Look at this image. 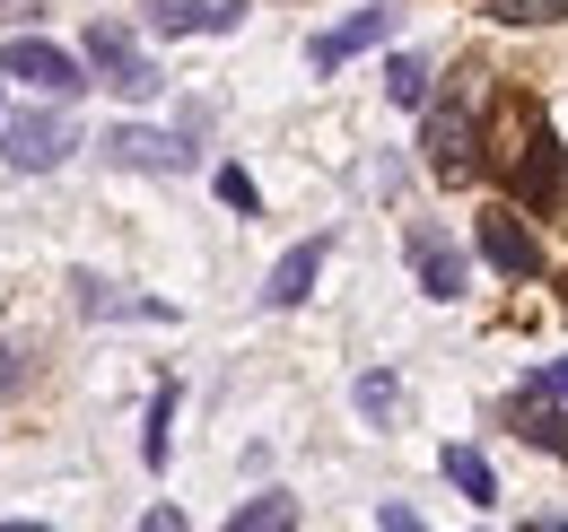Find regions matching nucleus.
I'll use <instances>...</instances> for the list:
<instances>
[{"instance_id":"f257e3e1","label":"nucleus","mask_w":568,"mask_h":532,"mask_svg":"<svg viewBox=\"0 0 568 532\" xmlns=\"http://www.w3.org/2000/svg\"><path fill=\"white\" fill-rule=\"evenodd\" d=\"M498 175L516 184V201H534V209H560V193H568V149H560V132L534 114V105H507L498 114Z\"/></svg>"},{"instance_id":"f03ea898","label":"nucleus","mask_w":568,"mask_h":532,"mask_svg":"<svg viewBox=\"0 0 568 532\" xmlns=\"http://www.w3.org/2000/svg\"><path fill=\"white\" fill-rule=\"evenodd\" d=\"M71 149H79L71 96H53V105H36V114H0V157H9L18 175H53Z\"/></svg>"},{"instance_id":"7ed1b4c3","label":"nucleus","mask_w":568,"mask_h":532,"mask_svg":"<svg viewBox=\"0 0 568 532\" xmlns=\"http://www.w3.org/2000/svg\"><path fill=\"white\" fill-rule=\"evenodd\" d=\"M88 70H97V88H114V96H132V105H149L158 88H166V70L149 62L141 44H132V27H88Z\"/></svg>"},{"instance_id":"20e7f679","label":"nucleus","mask_w":568,"mask_h":532,"mask_svg":"<svg viewBox=\"0 0 568 532\" xmlns=\"http://www.w3.org/2000/svg\"><path fill=\"white\" fill-rule=\"evenodd\" d=\"M420 149H428V175H437V184H464V175H481V114H473L464 96L428 105Z\"/></svg>"},{"instance_id":"39448f33","label":"nucleus","mask_w":568,"mask_h":532,"mask_svg":"<svg viewBox=\"0 0 568 532\" xmlns=\"http://www.w3.org/2000/svg\"><path fill=\"white\" fill-rule=\"evenodd\" d=\"M0 70L27 79L36 96H79V88H88V53H62V44H44V35H9V44H0Z\"/></svg>"},{"instance_id":"423d86ee","label":"nucleus","mask_w":568,"mask_h":532,"mask_svg":"<svg viewBox=\"0 0 568 532\" xmlns=\"http://www.w3.org/2000/svg\"><path fill=\"white\" fill-rule=\"evenodd\" d=\"M114 166H132V175H184L193 166V140L184 132H149V123H123V132H105L97 140Z\"/></svg>"},{"instance_id":"0eeeda50","label":"nucleus","mask_w":568,"mask_h":532,"mask_svg":"<svg viewBox=\"0 0 568 532\" xmlns=\"http://www.w3.org/2000/svg\"><path fill=\"white\" fill-rule=\"evenodd\" d=\"M403 254H412V279H420V297H437V306H455L464 297V254H455V236L446 227H412L403 236Z\"/></svg>"},{"instance_id":"6e6552de","label":"nucleus","mask_w":568,"mask_h":532,"mask_svg":"<svg viewBox=\"0 0 568 532\" xmlns=\"http://www.w3.org/2000/svg\"><path fill=\"white\" fill-rule=\"evenodd\" d=\"M71 288H79V315H105V324H175V306H166V297H132L123 279L71 270Z\"/></svg>"},{"instance_id":"1a4fd4ad","label":"nucleus","mask_w":568,"mask_h":532,"mask_svg":"<svg viewBox=\"0 0 568 532\" xmlns=\"http://www.w3.org/2000/svg\"><path fill=\"white\" fill-rule=\"evenodd\" d=\"M481 263H490L498 279H534V270H542V245L525 236L516 209H481Z\"/></svg>"},{"instance_id":"9d476101","label":"nucleus","mask_w":568,"mask_h":532,"mask_svg":"<svg viewBox=\"0 0 568 532\" xmlns=\"http://www.w3.org/2000/svg\"><path fill=\"white\" fill-rule=\"evenodd\" d=\"M324 254H333V236H306V245H288L281 263H272V279H263V306H306L315 297V279H324Z\"/></svg>"},{"instance_id":"9b49d317","label":"nucleus","mask_w":568,"mask_h":532,"mask_svg":"<svg viewBox=\"0 0 568 532\" xmlns=\"http://www.w3.org/2000/svg\"><path fill=\"white\" fill-rule=\"evenodd\" d=\"M385 35H394V9H351L342 27H324V35L306 44V62H315V70H342L351 53H367V44H385Z\"/></svg>"},{"instance_id":"f8f14e48","label":"nucleus","mask_w":568,"mask_h":532,"mask_svg":"<svg viewBox=\"0 0 568 532\" xmlns=\"http://www.w3.org/2000/svg\"><path fill=\"white\" fill-rule=\"evenodd\" d=\"M245 0H149V27L158 35H236Z\"/></svg>"},{"instance_id":"ddd939ff","label":"nucleus","mask_w":568,"mask_h":532,"mask_svg":"<svg viewBox=\"0 0 568 532\" xmlns=\"http://www.w3.org/2000/svg\"><path fill=\"white\" fill-rule=\"evenodd\" d=\"M446 480L464 489V507H498V471L473 454V446H446Z\"/></svg>"},{"instance_id":"4468645a","label":"nucleus","mask_w":568,"mask_h":532,"mask_svg":"<svg viewBox=\"0 0 568 532\" xmlns=\"http://www.w3.org/2000/svg\"><path fill=\"white\" fill-rule=\"evenodd\" d=\"M236 532H288L297 524V498H281V489H263V498H245L236 515H227Z\"/></svg>"},{"instance_id":"2eb2a0df","label":"nucleus","mask_w":568,"mask_h":532,"mask_svg":"<svg viewBox=\"0 0 568 532\" xmlns=\"http://www.w3.org/2000/svg\"><path fill=\"white\" fill-rule=\"evenodd\" d=\"M516 437H525V446H542V454H560V463H568V419H560V410H534V401H525V410H516Z\"/></svg>"},{"instance_id":"dca6fc26","label":"nucleus","mask_w":568,"mask_h":532,"mask_svg":"<svg viewBox=\"0 0 568 532\" xmlns=\"http://www.w3.org/2000/svg\"><path fill=\"white\" fill-rule=\"evenodd\" d=\"M166 446H175V385H158V401H149V437H141L149 471H166Z\"/></svg>"},{"instance_id":"f3484780","label":"nucleus","mask_w":568,"mask_h":532,"mask_svg":"<svg viewBox=\"0 0 568 532\" xmlns=\"http://www.w3.org/2000/svg\"><path fill=\"white\" fill-rule=\"evenodd\" d=\"M385 96H394V105H428V62L420 53H394V62H385Z\"/></svg>"},{"instance_id":"a211bd4d","label":"nucleus","mask_w":568,"mask_h":532,"mask_svg":"<svg viewBox=\"0 0 568 532\" xmlns=\"http://www.w3.org/2000/svg\"><path fill=\"white\" fill-rule=\"evenodd\" d=\"M394 410H403V385H394L385 367H376V376H358V419H376V428H385Z\"/></svg>"},{"instance_id":"6ab92c4d","label":"nucleus","mask_w":568,"mask_h":532,"mask_svg":"<svg viewBox=\"0 0 568 532\" xmlns=\"http://www.w3.org/2000/svg\"><path fill=\"white\" fill-rule=\"evenodd\" d=\"M490 18H498V27H560L568 0H498Z\"/></svg>"},{"instance_id":"aec40b11","label":"nucleus","mask_w":568,"mask_h":532,"mask_svg":"<svg viewBox=\"0 0 568 532\" xmlns=\"http://www.w3.org/2000/svg\"><path fill=\"white\" fill-rule=\"evenodd\" d=\"M219 201H227V209H263V193H254L245 166H219Z\"/></svg>"},{"instance_id":"412c9836","label":"nucleus","mask_w":568,"mask_h":532,"mask_svg":"<svg viewBox=\"0 0 568 532\" xmlns=\"http://www.w3.org/2000/svg\"><path fill=\"white\" fill-rule=\"evenodd\" d=\"M525 393H551V401H568V358H551V367H534V385Z\"/></svg>"},{"instance_id":"4be33fe9","label":"nucleus","mask_w":568,"mask_h":532,"mask_svg":"<svg viewBox=\"0 0 568 532\" xmlns=\"http://www.w3.org/2000/svg\"><path fill=\"white\" fill-rule=\"evenodd\" d=\"M376 524H385V532H420V515H412L403 498H385V507H376Z\"/></svg>"},{"instance_id":"5701e85b","label":"nucleus","mask_w":568,"mask_h":532,"mask_svg":"<svg viewBox=\"0 0 568 532\" xmlns=\"http://www.w3.org/2000/svg\"><path fill=\"white\" fill-rule=\"evenodd\" d=\"M27 385V367H18V349H0V393H18Z\"/></svg>"},{"instance_id":"b1692460","label":"nucleus","mask_w":568,"mask_h":532,"mask_svg":"<svg viewBox=\"0 0 568 532\" xmlns=\"http://www.w3.org/2000/svg\"><path fill=\"white\" fill-rule=\"evenodd\" d=\"M0 79H9V70H0Z\"/></svg>"}]
</instances>
